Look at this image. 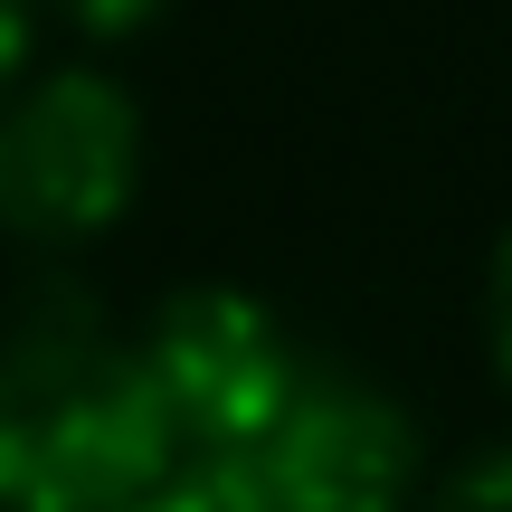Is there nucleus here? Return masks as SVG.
Listing matches in <instances>:
<instances>
[{"mask_svg":"<svg viewBox=\"0 0 512 512\" xmlns=\"http://www.w3.org/2000/svg\"><path fill=\"white\" fill-rule=\"evenodd\" d=\"M181 465L143 342L86 294H38L0 332V512H124Z\"/></svg>","mask_w":512,"mask_h":512,"instance_id":"nucleus-1","label":"nucleus"},{"mask_svg":"<svg viewBox=\"0 0 512 512\" xmlns=\"http://www.w3.org/2000/svg\"><path fill=\"white\" fill-rule=\"evenodd\" d=\"M143 190V105L105 67H19L0 86V228L76 256L124 228Z\"/></svg>","mask_w":512,"mask_h":512,"instance_id":"nucleus-2","label":"nucleus"},{"mask_svg":"<svg viewBox=\"0 0 512 512\" xmlns=\"http://www.w3.org/2000/svg\"><path fill=\"white\" fill-rule=\"evenodd\" d=\"M228 465L256 484L266 512H408L418 484H427L418 418L380 380L332 370V361H304L285 408Z\"/></svg>","mask_w":512,"mask_h":512,"instance_id":"nucleus-3","label":"nucleus"},{"mask_svg":"<svg viewBox=\"0 0 512 512\" xmlns=\"http://www.w3.org/2000/svg\"><path fill=\"white\" fill-rule=\"evenodd\" d=\"M133 342H143V370L171 408L181 456H238V446H256V427L285 408V389L313 361L285 332V313L247 285H171Z\"/></svg>","mask_w":512,"mask_h":512,"instance_id":"nucleus-4","label":"nucleus"},{"mask_svg":"<svg viewBox=\"0 0 512 512\" xmlns=\"http://www.w3.org/2000/svg\"><path fill=\"white\" fill-rule=\"evenodd\" d=\"M124 512H266V503H256V484L228 456H181L171 475H152Z\"/></svg>","mask_w":512,"mask_h":512,"instance_id":"nucleus-5","label":"nucleus"},{"mask_svg":"<svg viewBox=\"0 0 512 512\" xmlns=\"http://www.w3.org/2000/svg\"><path fill=\"white\" fill-rule=\"evenodd\" d=\"M418 512H512V437H503V446H475V456H456L437 484H427Z\"/></svg>","mask_w":512,"mask_h":512,"instance_id":"nucleus-6","label":"nucleus"},{"mask_svg":"<svg viewBox=\"0 0 512 512\" xmlns=\"http://www.w3.org/2000/svg\"><path fill=\"white\" fill-rule=\"evenodd\" d=\"M38 10H57L76 38H95V48H114V38H143L152 19L171 10V0H38Z\"/></svg>","mask_w":512,"mask_h":512,"instance_id":"nucleus-7","label":"nucleus"},{"mask_svg":"<svg viewBox=\"0 0 512 512\" xmlns=\"http://www.w3.org/2000/svg\"><path fill=\"white\" fill-rule=\"evenodd\" d=\"M484 351H494V370L512 389V228L494 238V256H484Z\"/></svg>","mask_w":512,"mask_h":512,"instance_id":"nucleus-8","label":"nucleus"},{"mask_svg":"<svg viewBox=\"0 0 512 512\" xmlns=\"http://www.w3.org/2000/svg\"><path fill=\"white\" fill-rule=\"evenodd\" d=\"M29 48H38V0H0V86L29 67Z\"/></svg>","mask_w":512,"mask_h":512,"instance_id":"nucleus-9","label":"nucleus"}]
</instances>
